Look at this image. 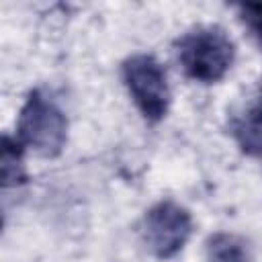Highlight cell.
<instances>
[{
	"mask_svg": "<svg viewBox=\"0 0 262 262\" xmlns=\"http://www.w3.org/2000/svg\"><path fill=\"white\" fill-rule=\"evenodd\" d=\"M178 61L190 80L213 84L231 68L235 45L219 27H199L178 41Z\"/></svg>",
	"mask_w": 262,
	"mask_h": 262,
	"instance_id": "6da1fadb",
	"label": "cell"
},
{
	"mask_svg": "<svg viewBox=\"0 0 262 262\" xmlns=\"http://www.w3.org/2000/svg\"><path fill=\"white\" fill-rule=\"evenodd\" d=\"M16 135L20 145L43 158H55L68 141V119L45 92L33 90L20 108Z\"/></svg>",
	"mask_w": 262,
	"mask_h": 262,
	"instance_id": "7a4b0ae2",
	"label": "cell"
},
{
	"mask_svg": "<svg viewBox=\"0 0 262 262\" xmlns=\"http://www.w3.org/2000/svg\"><path fill=\"white\" fill-rule=\"evenodd\" d=\"M123 82L139 113L156 123L170 106V86L164 66L149 53H137L123 61Z\"/></svg>",
	"mask_w": 262,
	"mask_h": 262,
	"instance_id": "3957f363",
	"label": "cell"
},
{
	"mask_svg": "<svg viewBox=\"0 0 262 262\" xmlns=\"http://www.w3.org/2000/svg\"><path fill=\"white\" fill-rule=\"evenodd\" d=\"M192 231L190 213L178 203L166 199L156 203L141 221V239L158 258L176 256L188 242Z\"/></svg>",
	"mask_w": 262,
	"mask_h": 262,
	"instance_id": "277c9868",
	"label": "cell"
},
{
	"mask_svg": "<svg viewBox=\"0 0 262 262\" xmlns=\"http://www.w3.org/2000/svg\"><path fill=\"white\" fill-rule=\"evenodd\" d=\"M231 135L244 154L262 158V90L233 117Z\"/></svg>",
	"mask_w": 262,
	"mask_h": 262,
	"instance_id": "5b68a950",
	"label": "cell"
},
{
	"mask_svg": "<svg viewBox=\"0 0 262 262\" xmlns=\"http://www.w3.org/2000/svg\"><path fill=\"white\" fill-rule=\"evenodd\" d=\"M207 262H248V248L233 233H215L207 242Z\"/></svg>",
	"mask_w": 262,
	"mask_h": 262,
	"instance_id": "8992f818",
	"label": "cell"
},
{
	"mask_svg": "<svg viewBox=\"0 0 262 262\" xmlns=\"http://www.w3.org/2000/svg\"><path fill=\"white\" fill-rule=\"evenodd\" d=\"M0 166H2V184H4V188L16 186V184H20L27 178L25 176V166H23L20 143L18 141H12L8 135L2 139Z\"/></svg>",
	"mask_w": 262,
	"mask_h": 262,
	"instance_id": "52a82bcc",
	"label": "cell"
},
{
	"mask_svg": "<svg viewBox=\"0 0 262 262\" xmlns=\"http://www.w3.org/2000/svg\"><path fill=\"white\" fill-rule=\"evenodd\" d=\"M237 10H239L242 23L250 31L258 47L262 49V2H248V4L237 6Z\"/></svg>",
	"mask_w": 262,
	"mask_h": 262,
	"instance_id": "ba28073f",
	"label": "cell"
}]
</instances>
